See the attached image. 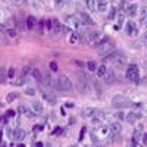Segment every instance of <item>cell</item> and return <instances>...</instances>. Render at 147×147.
Returning <instances> with one entry per match:
<instances>
[{
    "instance_id": "1",
    "label": "cell",
    "mask_w": 147,
    "mask_h": 147,
    "mask_svg": "<svg viewBox=\"0 0 147 147\" xmlns=\"http://www.w3.org/2000/svg\"><path fill=\"white\" fill-rule=\"evenodd\" d=\"M112 105L116 109H124V107H131L134 103L128 99V97L122 96V94H116V96L112 97Z\"/></svg>"
},
{
    "instance_id": "2",
    "label": "cell",
    "mask_w": 147,
    "mask_h": 147,
    "mask_svg": "<svg viewBox=\"0 0 147 147\" xmlns=\"http://www.w3.org/2000/svg\"><path fill=\"white\" fill-rule=\"evenodd\" d=\"M56 87L60 90V91H69L72 88V81L69 80L68 75H65V74H60V75L57 77L56 80Z\"/></svg>"
},
{
    "instance_id": "3",
    "label": "cell",
    "mask_w": 147,
    "mask_h": 147,
    "mask_svg": "<svg viewBox=\"0 0 147 147\" xmlns=\"http://www.w3.org/2000/svg\"><path fill=\"white\" fill-rule=\"evenodd\" d=\"M125 77H127V80H129L132 82H138L140 81V69H138V66L136 63L128 65L127 71H125Z\"/></svg>"
},
{
    "instance_id": "4",
    "label": "cell",
    "mask_w": 147,
    "mask_h": 147,
    "mask_svg": "<svg viewBox=\"0 0 147 147\" xmlns=\"http://www.w3.org/2000/svg\"><path fill=\"white\" fill-rule=\"evenodd\" d=\"M113 50H115V44L112 41H107V40H105L102 44H99V47H97V53L103 57L107 56L109 53H112Z\"/></svg>"
},
{
    "instance_id": "5",
    "label": "cell",
    "mask_w": 147,
    "mask_h": 147,
    "mask_svg": "<svg viewBox=\"0 0 147 147\" xmlns=\"http://www.w3.org/2000/svg\"><path fill=\"white\" fill-rule=\"evenodd\" d=\"M96 134H97V137H99L100 140H109V138L115 137V134L112 132L110 127H99L96 129Z\"/></svg>"
},
{
    "instance_id": "6",
    "label": "cell",
    "mask_w": 147,
    "mask_h": 147,
    "mask_svg": "<svg viewBox=\"0 0 147 147\" xmlns=\"http://www.w3.org/2000/svg\"><path fill=\"white\" fill-rule=\"evenodd\" d=\"M9 137L13 138L15 141H22L25 138V131L21 129V128H16V129H9Z\"/></svg>"
},
{
    "instance_id": "7",
    "label": "cell",
    "mask_w": 147,
    "mask_h": 147,
    "mask_svg": "<svg viewBox=\"0 0 147 147\" xmlns=\"http://www.w3.org/2000/svg\"><path fill=\"white\" fill-rule=\"evenodd\" d=\"M112 60H113L115 68H119V69H122V68L127 65V57L124 56V53H119V52H118V55H116Z\"/></svg>"
},
{
    "instance_id": "8",
    "label": "cell",
    "mask_w": 147,
    "mask_h": 147,
    "mask_svg": "<svg viewBox=\"0 0 147 147\" xmlns=\"http://www.w3.org/2000/svg\"><path fill=\"white\" fill-rule=\"evenodd\" d=\"M138 30H137V25H136V22L134 21H128L125 24V34L129 35V37H134V35H137Z\"/></svg>"
},
{
    "instance_id": "9",
    "label": "cell",
    "mask_w": 147,
    "mask_h": 147,
    "mask_svg": "<svg viewBox=\"0 0 147 147\" xmlns=\"http://www.w3.org/2000/svg\"><path fill=\"white\" fill-rule=\"evenodd\" d=\"M138 119H141V113L140 112H129L125 116V121L128 122V124H134V122H137Z\"/></svg>"
},
{
    "instance_id": "10",
    "label": "cell",
    "mask_w": 147,
    "mask_h": 147,
    "mask_svg": "<svg viewBox=\"0 0 147 147\" xmlns=\"http://www.w3.org/2000/svg\"><path fill=\"white\" fill-rule=\"evenodd\" d=\"M80 18H81V21L85 24V25H90V27L96 25V22L91 19V16H90L88 13H85V12H81V13H80Z\"/></svg>"
},
{
    "instance_id": "11",
    "label": "cell",
    "mask_w": 147,
    "mask_h": 147,
    "mask_svg": "<svg viewBox=\"0 0 147 147\" xmlns=\"http://www.w3.org/2000/svg\"><path fill=\"white\" fill-rule=\"evenodd\" d=\"M105 78H106V82H107V84H115V82H116V75H115V72H113L112 69H107Z\"/></svg>"
},
{
    "instance_id": "12",
    "label": "cell",
    "mask_w": 147,
    "mask_h": 147,
    "mask_svg": "<svg viewBox=\"0 0 147 147\" xmlns=\"http://www.w3.org/2000/svg\"><path fill=\"white\" fill-rule=\"evenodd\" d=\"M43 99H44L46 102H49L50 105H56V103H57V100H56L55 94H52V93H47V91H43Z\"/></svg>"
},
{
    "instance_id": "13",
    "label": "cell",
    "mask_w": 147,
    "mask_h": 147,
    "mask_svg": "<svg viewBox=\"0 0 147 147\" xmlns=\"http://www.w3.org/2000/svg\"><path fill=\"white\" fill-rule=\"evenodd\" d=\"M137 10H138V6H137L136 3L127 6V9H125V12H127L128 16H136V15H137Z\"/></svg>"
},
{
    "instance_id": "14",
    "label": "cell",
    "mask_w": 147,
    "mask_h": 147,
    "mask_svg": "<svg viewBox=\"0 0 147 147\" xmlns=\"http://www.w3.org/2000/svg\"><path fill=\"white\" fill-rule=\"evenodd\" d=\"M82 116H85V118H91V116H94L96 113H97V109H94V107H85V109H82Z\"/></svg>"
},
{
    "instance_id": "15",
    "label": "cell",
    "mask_w": 147,
    "mask_h": 147,
    "mask_svg": "<svg viewBox=\"0 0 147 147\" xmlns=\"http://www.w3.org/2000/svg\"><path fill=\"white\" fill-rule=\"evenodd\" d=\"M68 41L71 43V44H78V41H80V37H78V32H75V31H72L69 35H68Z\"/></svg>"
},
{
    "instance_id": "16",
    "label": "cell",
    "mask_w": 147,
    "mask_h": 147,
    "mask_svg": "<svg viewBox=\"0 0 147 147\" xmlns=\"http://www.w3.org/2000/svg\"><path fill=\"white\" fill-rule=\"evenodd\" d=\"M25 24H27V28L28 30H34L37 27V19L34 16H28L27 21H25Z\"/></svg>"
},
{
    "instance_id": "17",
    "label": "cell",
    "mask_w": 147,
    "mask_h": 147,
    "mask_svg": "<svg viewBox=\"0 0 147 147\" xmlns=\"http://www.w3.org/2000/svg\"><path fill=\"white\" fill-rule=\"evenodd\" d=\"M110 129H112V132L115 136H119L121 131H122V127H121L119 122H113V124H110Z\"/></svg>"
},
{
    "instance_id": "18",
    "label": "cell",
    "mask_w": 147,
    "mask_h": 147,
    "mask_svg": "<svg viewBox=\"0 0 147 147\" xmlns=\"http://www.w3.org/2000/svg\"><path fill=\"white\" fill-rule=\"evenodd\" d=\"M85 6H87V9H88L90 12H96V10H97L96 0H85Z\"/></svg>"
},
{
    "instance_id": "19",
    "label": "cell",
    "mask_w": 147,
    "mask_h": 147,
    "mask_svg": "<svg viewBox=\"0 0 147 147\" xmlns=\"http://www.w3.org/2000/svg\"><path fill=\"white\" fill-rule=\"evenodd\" d=\"M106 72H107V68L105 65H100V66H97V69H96V75L99 78H102V77L106 75Z\"/></svg>"
},
{
    "instance_id": "20",
    "label": "cell",
    "mask_w": 147,
    "mask_h": 147,
    "mask_svg": "<svg viewBox=\"0 0 147 147\" xmlns=\"http://www.w3.org/2000/svg\"><path fill=\"white\" fill-rule=\"evenodd\" d=\"M32 110L35 113H43V105L40 103V102H32Z\"/></svg>"
},
{
    "instance_id": "21",
    "label": "cell",
    "mask_w": 147,
    "mask_h": 147,
    "mask_svg": "<svg viewBox=\"0 0 147 147\" xmlns=\"http://www.w3.org/2000/svg\"><path fill=\"white\" fill-rule=\"evenodd\" d=\"M116 16H118L116 7H110V9H109V13H107V21H113Z\"/></svg>"
},
{
    "instance_id": "22",
    "label": "cell",
    "mask_w": 147,
    "mask_h": 147,
    "mask_svg": "<svg viewBox=\"0 0 147 147\" xmlns=\"http://www.w3.org/2000/svg\"><path fill=\"white\" fill-rule=\"evenodd\" d=\"M97 10L99 12H106L107 10V3L105 2V0H99V2H97Z\"/></svg>"
},
{
    "instance_id": "23",
    "label": "cell",
    "mask_w": 147,
    "mask_h": 147,
    "mask_svg": "<svg viewBox=\"0 0 147 147\" xmlns=\"http://www.w3.org/2000/svg\"><path fill=\"white\" fill-rule=\"evenodd\" d=\"M43 81L46 82V85H49V87H53V78H52V75L50 74H46V75L43 77Z\"/></svg>"
},
{
    "instance_id": "24",
    "label": "cell",
    "mask_w": 147,
    "mask_h": 147,
    "mask_svg": "<svg viewBox=\"0 0 147 147\" xmlns=\"http://www.w3.org/2000/svg\"><path fill=\"white\" fill-rule=\"evenodd\" d=\"M52 21H53V24H52V31H53L55 34H57L62 27H60V24H59V21H57V19H52Z\"/></svg>"
},
{
    "instance_id": "25",
    "label": "cell",
    "mask_w": 147,
    "mask_h": 147,
    "mask_svg": "<svg viewBox=\"0 0 147 147\" xmlns=\"http://www.w3.org/2000/svg\"><path fill=\"white\" fill-rule=\"evenodd\" d=\"M116 19H118V27L121 28L122 25H124V21H125V13H124V12H119L118 16H116Z\"/></svg>"
},
{
    "instance_id": "26",
    "label": "cell",
    "mask_w": 147,
    "mask_h": 147,
    "mask_svg": "<svg viewBox=\"0 0 147 147\" xmlns=\"http://www.w3.org/2000/svg\"><path fill=\"white\" fill-rule=\"evenodd\" d=\"M7 78H9V77H7L6 68H2V69H0V81H2V82H6Z\"/></svg>"
},
{
    "instance_id": "27",
    "label": "cell",
    "mask_w": 147,
    "mask_h": 147,
    "mask_svg": "<svg viewBox=\"0 0 147 147\" xmlns=\"http://www.w3.org/2000/svg\"><path fill=\"white\" fill-rule=\"evenodd\" d=\"M32 75H34V78H35L37 81H43V75H41V72H40L38 69H34V71H32Z\"/></svg>"
},
{
    "instance_id": "28",
    "label": "cell",
    "mask_w": 147,
    "mask_h": 147,
    "mask_svg": "<svg viewBox=\"0 0 147 147\" xmlns=\"http://www.w3.org/2000/svg\"><path fill=\"white\" fill-rule=\"evenodd\" d=\"M18 99V94L16 93H10V94H7V97H6V102L7 103H12L13 100H16Z\"/></svg>"
},
{
    "instance_id": "29",
    "label": "cell",
    "mask_w": 147,
    "mask_h": 147,
    "mask_svg": "<svg viewBox=\"0 0 147 147\" xmlns=\"http://www.w3.org/2000/svg\"><path fill=\"white\" fill-rule=\"evenodd\" d=\"M55 7L56 9H63L65 7V0H55Z\"/></svg>"
},
{
    "instance_id": "30",
    "label": "cell",
    "mask_w": 147,
    "mask_h": 147,
    "mask_svg": "<svg viewBox=\"0 0 147 147\" xmlns=\"http://www.w3.org/2000/svg\"><path fill=\"white\" fill-rule=\"evenodd\" d=\"M87 68H88L90 71H96V69H97V65H96L94 60H88V62H87Z\"/></svg>"
},
{
    "instance_id": "31",
    "label": "cell",
    "mask_w": 147,
    "mask_h": 147,
    "mask_svg": "<svg viewBox=\"0 0 147 147\" xmlns=\"http://www.w3.org/2000/svg\"><path fill=\"white\" fill-rule=\"evenodd\" d=\"M15 75H16V71H15L13 68H9V69H7V77H9V80H12Z\"/></svg>"
},
{
    "instance_id": "32",
    "label": "cell",
    "mask_w": 147,
    "mask_h": 147,
    "mask_svg": "<svg viewBox=\"0 0 147 147\" xmlns=\"http://www.w3.org/2000/svg\"><path fill=\"white\" fill-rule=\"evenodd\" d=\"M18 112H19V113H22V115H28V113H30V112H28V109H27L25 106H22V105L18 107Z\"/></svg>"
},
{
    "instance_id": "33",
    "label": "cell",
    "mask_w": 147,
    "mask_h": 147,
    "mask_svg": "<svg viewBox=\"0 0 147 147\" xmlns=\"http://www.w3.org/2000/svg\"><path fill=\"white\" fill-rule=\"evenodd\" d=\"M85 132H87V128H85V127H82L81 128V131H80V137H78V141H82L84 140V134Z\"/></svg>"
},
{
    "instance_id": "34",
    "label": "cell",
    "mask_w": 147,
    "mask_h": 147,
    "mask_svg": "<svg viewBox=\"0 0 147 147\" xmlns=\"http://www.w3.org/2000/svg\"><path fill=\"white\" fill-rule=\"evenodd\" d=\"M115 116H116V119H119V121H122V119H125V116H127V113H124V112H119L118 113H115Z\"/></svg>"
},
{
    "instance_id": "35",
    "label": "cell",
    "mask_w": 147,
    "mask_h": 147,
    "mask_svg": "<svg viewBox=\"0 0 147 147\" xmlns=\"http://www.w3.org/2000/svg\"><path fill=\"white\" fill-rule=\"evenodd\" d=\"M25 94H27V96H34V94H35V90H34L32 87H28V88L25 90Z\"/></svg>"
},
{
    "instance_id": "36",
    "label": "cell",
    "mask_w": 147,
    "mask_h": 147,
    "mask_svg": "<svg viewBox=\"0 0 147 147\" xmlns=\"http://www.w3.org/2000/svg\"><path fill=\"white\" fill-rule=\"evenodd\" d=\"M119 9H121V10H125V9H127V0H121Z\"/></svg>"
},
{
    "instance_id": "37",
    "label": "cell",
    "mask_w": 147,
    "mask_h": 147,
    "mask_svg": "<svg viewBox=\"0 0 147 147\" xmlns=\"http://www.w3.org/2000/svg\"><path fill=\"white\" fill-rule=\"evenodd\" d=\"M5 115H6L7 118H13V116H15V110H7Z\"/></svg>"
},
{
    "instance_id": "38",
    "label": "cell",
    "mask_w": 147,
    "mask_h": 147,
    "mask_svg": "<svg viewBox=\"0 0 147 147\" xmlns=\"http://www.w3.org/2000/svg\"><path fill=\"white\" fill-rule=\"evenodd\" d=\"M30 72H31V68H28V66H25V68L22 69V74H24V75H28Z\"/></svg>"
},
{
    "instance_id": "39",
    "label": "cell",
    "mask_w": 147,
    "mask_h": 147,
    "mask_svg": "<svg viewBox=\"0 0 147 147\" xmlns=\"http://www.w3.org/2000/svg\"><path fill=\"white\" fill-rule=\"evenodd\" d=\"M7 35L9 37H15L16 35V31L15 30H7Z\"/></svg>"
},
{
    "instance_id": "40",
    "label": "cell",
    "mask_w": 147,
    "mask_h": 147,
    "mask_svg": "<svg viewBox=\"0 0 147 147\" xmlns=\"http://www.w3.org/2000/svg\"><path fill=\"white\" fill-rule=\"evenodd\" d=\"M50 68H52V71H57V65H56V62H52V63H50Z\"/></svg>"
},
{
    "instance_id": "41",
    "label": "cell",
    "mask_w": 147,
    "mask_h": 147,
    "mask_svg": "<svg viewBox=\"0 0 147 147\" xmlns=\"http://www.w3.org/2000/svg\"><path fill=\"white\" fill-rule=\"evenodd\" d=\"M143 43L147 46V32H144V34H143Z\"/></svg>"
},
{
    "instance_id": "42",
    "label": "cell",
    "mask_w": 147,
    "mask_h": 147,
    "mask_svg": "<svg viewBox=\"0 0 147 147\" xmlns=\"http://www.w3.org/2000/svg\"><path fill=\"white\" fill-rule=\"evenodd\" d=\"M43 128H41V125H35V128H34V131L37 132V131H41Z\"/></svg>"
},
{
    "instance_id": "43",
    "label": "cell",
    "mask_w": 147,
    "mask_h": 147,
    "mask_svg": "<svg viewBox=\"0 0 147 147\" xmlns=\"http://www.w3.org/2000/svg\"><path fill=\"white\" fill-rule=\"evenodd\" d=\"M53 134H62V128H56Z\"/></svg>"
},
{
    "instance_id": "44",
    "label": "cell",
    "mask_w": 147,
    "mask_h": 147,
    "mask_svg": "<svg viewBox=\"0 0 147 147\" xmlns=\"http://www.w3.org/2000/svg\"><path fill=\"white\" fill-rule=\"evenodd\" d=\"M32 146H35V147H37V146H38V147H41V146H43V143H41V141H35Z\"/></svg>"
},
{
    "instance_id": "45",
    "label": "cell",
    "mask_w": 147,
    "mask_h": 147,
    "mask_svg": "<svg viewBox=\"0 0 147 147\" xmlns=\"http://www.w3.org/2000/svg\"><path fill=\"white\" fill-rule=\"evenodd\" d=\"M66 107H74V103L72 102H66Z\"/></svg>"
},
{
    "instance_id": "46",
    "label": "cell",
    "mask_w": 147,
    "mask_h": 147,
    "mask_svg": "<svg viewBox=\"0 0 147 147\" xmlns=\"http://www.w3.org/2000/svg\"><path fill=\"white\" fill-rule=\"evenodd\" d=\"M144 143H147V132L144 134Z\"/></svg>"
},
{
    "instance_id": "47",
    "label": "cell",
    "mask_w": 147,
    "mask_h": 147,
    "mask_svg": "<svg viewBox=\"0 0 147 147\" xmlns=\"http://www.w3.org/2000/svg\"><path fill=\"white\" fill-rule=\"evenodd\" d=\"M13 2H16V3H22L24 0H13Z\"/></svg>"
},
{
    "instance_id": "48",
    "label": "cell",
    "mask_w": 147,
    "mask_h": 147,
    "mask_svg": "<svg viewBox=\"0 0 147 147\" xmlns=\"http://www.w3.org/2000/svg\"><path fill=\"white\" fill-rule=\"evenodd\" d=\"M146 28H147V19H146Z\"/></svg>"
}]
</instances>
